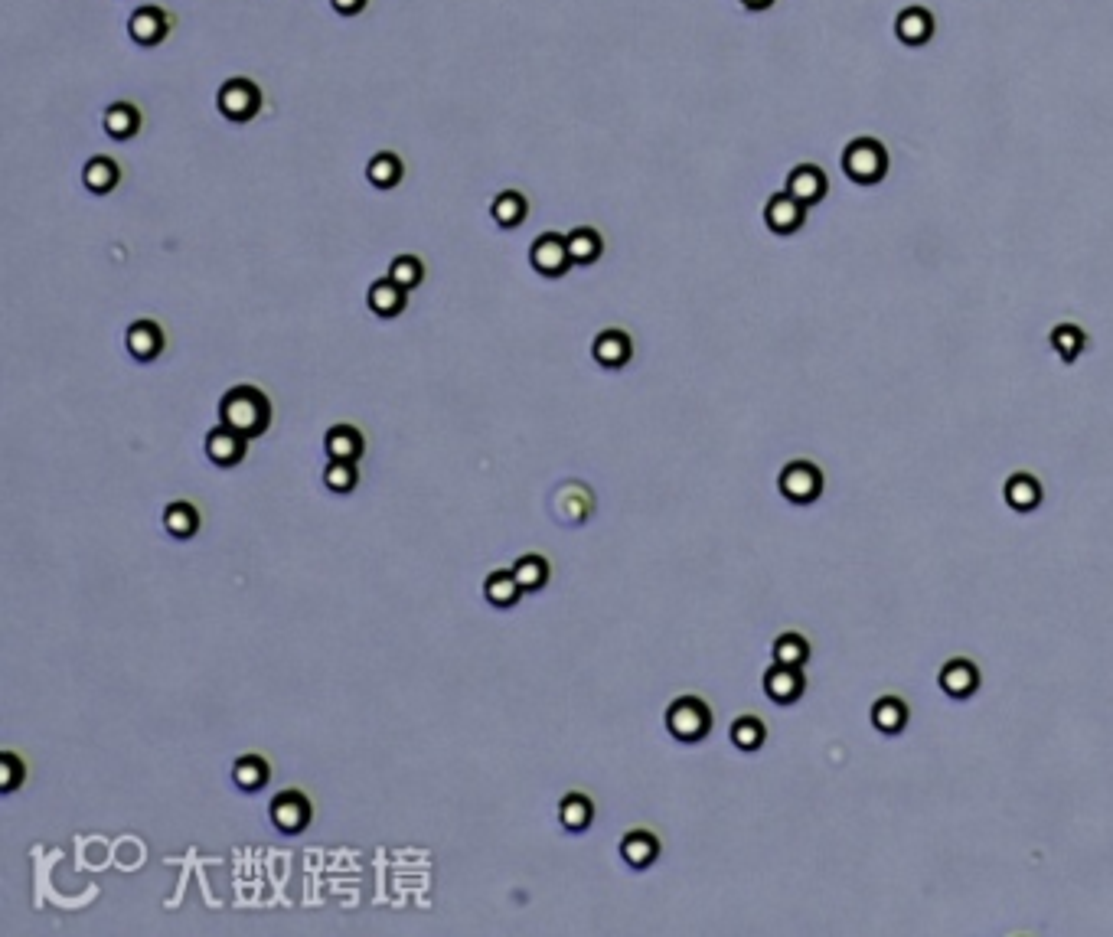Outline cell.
Segmentation results:
<instances>
[{
  "label": "cell",
  "instance_id": "12",
  "mask_svg": "<svg viewBox=\"0 0 1113 937\" xmlns=\"http://www.w3.org/2000/svg\"><path fill=\"white\" fill-rule=\"evenodd\" d=\"M826 190H830V187H826V174H823V170H816L813 164H803V167H797L794 174L787 177V193L797 196L803 206L820 203L823 196H826Z\"/></svg>",
  "mask_w": 1113,
  "mask_h": 937
},
{
  "label": "cell",
  "instance_id": "20",
  "mask_svg": "<svg viewBox=\"0 0 1113 937\" xmlns=\"http://www.w3.org/2000/svg\"><path fill=\"white\" fill-rule=\"evenodd\" d=\"M138 125H141L138 108L128 105V102H115L105 112V128L115 141H125V138H131V134H138Z\"/></svg>",
  "mask_w": 1113,
  "mask_h": 937
},
{
  "label": "cell",
  "instance_id": "4",
  "mask_svg": "<svg viewBox=\"0 0 1113 937\" xmlns=\"http://www.w3.org/2000/svg\"><path fill=\"white\" fill-rule=\"evenodd\" d=\"M216 105L229 121H239L242 125V121H252L258 115V108H262V92H258L255 82L249 79H229L219 89Z\"/></svg>",
  "mask_w": 1113,
  "mask_h": 937
},
{
  "label": "cell",
  "instance_id": "22",
  "mask_svg": "<svg viewBox=\"0 0 1113 937\" xmlns=\"http://www.w3.org/2000/svg\"><path fill=\"white\" fill-rule=\"evenodd\" d=\"M872 722H875L885 735L901 732V729H905V722H908V709H905V702L895 699V696L878 699V702H875V709H872Z\"/></svg>",
  "mask_w": 1113,
  "mask_h": 937
},
{
  "label": "cell",
  "instance_id": "28",
  "mask_svg": "<svg viewBox=\"0 0 1113 937\" xmlns=\"http://www.w3.org/2000/svg\"><path fill=\"white\" fill-rule=\"evenodd\" d=\"M519 582H516V575L513 572H493L490 578H487V585H484V595H487V601L490 604H497V608H510V604H516V598H519Z\"/></svg>",
  "mask_w": 1113,
  "mask_h": 937
},
{
  "label": "cell",
  "instance_id": "27",
  "mask_svg": "<svg viewBox=\"0 0 1113 937\" xmlns=\"http://www.w3.org/2000/svg\"><path fill=\"white\" fill-rule=\"evenodd\" d=\"M565 242H568V255H572V262H578V265H591L601 255V236L595 229L568 232Z\"/></svg>",
  "mask_w": 1113,
  "mask_h": 937
},
{
  "label": "cell",
  "instance_id": "2",
  "mask_svg": "<svg viewBox=\"0 0 1113 937\" xmlns=\"http://www.w3.org/2000/svg\"><path fill=\"white\" fill-rule=\"evenodd\" d=\"M843 170L856 183H862V187H869V183H878V180L885 177V170H888L885 147L878 144V141H872V138L852 141L846 147V154H843Z\"/></svg>",
  "mask_w": 1113,
  "mask_h": 937
},
{
  "label": "cell",
  "instance_id": "18",
  "mask_svg": "<svg viewBox=\"0 0 1113 937\" xmlns=\"http://www.w3.org/2000/svg\"><path fill=\"white\" fill-rule=\"evenodd\" d=\"M595 360L604 363V366H621L630 360V337L621 334V330H604V334L595 337Z\"/></svg>",
  "mask_w": 1113,
  "mask_h": 937
},
{
  "label": "cell",
  "instance_id": "10",
  "mask_svg": "<svg viewBox=\"0 0 1113 937\" xmlns=\"http://www.w3.org/2000/svg\"><path fill=\"white\" fill-rule=\"evenodd\" d=\"M764 693L774 702H794L803 696V673L800 667H784V663H774V667L764 673Z\"/></svg>",
  "mask_w": 1113,
  "mask_h": 937
},
{
  "label": "cell",
  "instance_id": "13",
  "mask_svg": "<svg viewBox=\"0 0 1113 937\" xmlns=\"http://www.w3.org/2000/svg\"><path fill=\"white\" fill-rule=\"evenodd\" d=\"M128 30L141 46H154L167 36V14L164 10H157V7H141V10H134L131 14Z\"/></svg>",
  "mask_w": 1113,
  "mask_h": 937
},
{
  "label": "cell",
  "instance_id": "9",
  "mask_svg": "<svg viewBox=\"0 0 1113 937\" xmlns=\"http://www.w3.org/2000/svg\"><path fill=\"white\" fill-rule=\"evenodd\" d=\"M206 454L213 458L216 464L229 467V464H239L245 458V435H239L236 428L229 425H219L209 431L206 438Z\"/></svg>",
  "mask_w": 1113,
  "mask_h": 937
},
{
  "label": "cell",
  "instance_id": "1",
  "mask_svg": "<svg viewBox=\"0 0 1113 937\" xmlns=\"http://www.w3.org/2000/svg\"><path fill=\"white\" fill-rule=\"evenodd\" d=\"M219 418H222V425L236 428L239 435L255 438V435H262L271 422V405L255 386H236L222 396Z\"/></svg>",
  "mask_w": 1113,
  "mask_h": 937
},
{
  "label": "cell",
  "instance_id": "6",
  "mask_svg": "<svg viewBox=\"0 0 1113 937\" xmlns=\"http://www.w3.org/2000/svg\"><path fill=\"white\" fill-rule=\"evenodd\" d=\"M529 262L539 271V275L546 278H562L568 265H572V255H568V242L562 236H555V232H546V236H539L533 242V249H529Z\"/></svg>",
  "mask_w": 1113,
  "mask_h": 937
},
{
  "label": "cell",
  "instance_id": "25",
  "mask_svg": "<svg viewBox=\"0 0 1113 937\" xmlns=\"http://www.w3.org/2000/svg\"><path fill=\"white\" fill-rule=\"evenodd\" d=\"M366 177L373 180V187L389 190V187H395V183L402 180V160L395 157V154H389V151H382V154H376L373 160H369Z\"/></svg>",
  "mask_w": 1113,
  "mask_h": 937
},
{
  "label": "cell",
  "instance_id": "7",
  "mask_svg": "<svg viewBox=\"0 0 1113 937\" xmlns=\"http://www.w3.org/2000/svg\"><path fill=\"white\" fill-rule=\"evenodd\" d=\"M271 823L278 826L281 833H301L307 823H311V804L307 797L298 791H284L271 800Z\"/></svg>",
  "mask_w": 1113,
  "mask_h": 937
},
{
  "label": "cell",
  "instance_id": "23",
  "mask_svg": "<svg viewBox=\"0 0 1113 937\" xmlns=\"http://www.w3.org/2000/svg\"><path fill=\"white\" fill-rule=\"evenodd\" d=\"M82 180L92 193H111L115 190V183H118V164L115 160H108V157H92L89 164H85Z\"/></svg>",
  "mask_w": 1113,
  "mask_h": 937
},
{
  "label": "cell",
  "instance_id": "14",
  "mask_svg": "<svg viewBox=\"0 0 1113 937\" xmlns=\"http://www.w3.org/2000/svg\"><path fill=\"white\" fill-rule=\"evenodd\" d=\"M327 454L330 461H356L363 454V435L350 425H337L327 431Z\"/></svg>",
  "mask_w": 1113,
  "mask_h": 937
},
{
  "label": "cell",
  "instance_id": "29",
  "mask_svg": "<svg viewBox=\"0 0 1113 937\" xmlns=\"http://www.w3.org/2000/svg\"><path fill=\"white\" fill-rule=\"evenodd\" d=\"M513 575H516V582H519V588H523V591H536V588L546 585L549 562L542 559V556H523V559L513 565Z\"/></svg>",
  "mask_w": 1113,
  "mask_h": 937
},
{
  "label": "cell",
  "instance_id": "17",
  "mask_svg": "<svg viewBox=\"0 0 1113 937\" xmlns=\"http://www.w3.org/2000/svg\"><path fill=\"white\" fill-rule=\"evenodd\" d=\"M405 294L408 291L395 285L392 278H382V281H376L373 288H369V307H373L379 317H395V314H402Z\"/></svg>",
  "mask_w": 1113,
  "mask_h": 937
},
{
  "label": "cell",
  "instance_id": "36",
  "mask_svg": "<svg viewBox=\"0 0 1113 937\" xmlns=\"http://www.w3.org/2000/svg\"><path fill=\"white\" fill-rule=\"evenodd\" d=\"M324 484L333 493H350L356 487V467L353 461H330L324 471Z\"/></svg>",
  "mask_w": 1113,
  "mask_h": 937
},
{
  "label": "cell",
  "instance_id": "11",
  "mask_svg": "<svg viewBox=\"0 0 1113 937\" xmlns=\"http://www.w3.org/2000/svg\"><path fill=\"white\" fill-rule=\"evenodd\" d=\"M980 686V670L970 660H950L941 670V689L954 699H970Z\"/></svg>",
  "mask_w": 1113,
  "mask_h": 937
},
{
  "label": "cell",
  "instance_id": "32",
  "mask_svg": "<svg viewBox=\"0 0 1113 937\" xmlns=\"http://www.w3.org/2000/svg\"><path fill=\"white\" fill-rule=\"evenodd\" d=\"M232 778H236L242 791H255V787H262L268 781V764L258 755H245L236 761V768H232Z\"/></svg>",
  "mask_w": 1113,
  "mask_h": 937
},
{
  "label": "cell",
  "instance_id": "3",
  "mask_svg": "<svg viewBox=\"0 0 1113 937\" xmlns=\"http://www.w3.org/2000/svg\"><path fill=\"white\" fill-rule=\"evenodd\" d=\"M666 725H670V732L679 738V742H699V738L709 735V725H712V715H709V706L696 696H683L676 699L670 712H666Z\"/></svg>",
  "mask_w": 1113,
  "mask_h": 937
},
{
  "label": "cell",
  "instance_id": "8",
  "mask_svg": "<svg viewBox=\"0 0 1113 937\" xmlns=\"http://www.w3.org/2000/svg\"><path fill=\"white\" fill-rule=\"evenodd\" d=\"M764 219H768V226L774 232H781V236H790V232L800 229L803 219H807V206H803L797 196H790L784 190V193H777V196H771V200H768Z\"/></svg>",
  "mask_w": 1113,
  "mask_h": 937
},
{
  "label": "cell",
  "instance_id": "24",
  "mask_svg": "<svg viewBox=\"0 0 1113 937\" xmlns=\"http://www.w3.org/2000/svg\"><path fill=\"white\" fill-rule=\"evenodd\" d=\"M164 526H167V533L170 536H177V539H190L196 529H200V513H196L190 503H170L167 507V513H164Z\"/></svg>",
  "mask_w": 1113,
  "mask_h": 937
},
{
  "label": "cell",
  "instance_id": "33",
  "mask_svg": "<svg viewBox=\"0 0 1113 937\" xmlns=\"http://www.w3.org/2000/svg\"><path fill=\"white\" fill-rule=\"evenodd\" d=\"M732 742L741 748V751H754L764 745V722L754 719V715H745V719H738L732 725Z\"/></svg>",
  "mask_w": 1113,
  "mask_h": 937
},
{
  "label": "cell",
  "instance_id": "15",
  "mask_svg": "<svg viewBox=\"0 0 1113 937\" xmlns=\"http://www.w3.org/2000/svg\"><path fill=\"white\" fill-rule=\"evenodd\" d=\"M128 350L131 356H138V360H154V356L164 350V334H160V327L151 324V320H138V324L128 330Z\"/></svg>",
  "mask_w": 1113,
  "mask_h": 937
},
{
  "label": "cell",
  "instance_id": "39",
  "mask_svg": "<svg viewBox=\"0 0 1113 937\" xmlns=\"http://www.w3.org/2000/svg\"><path fill=\"white\" fill-rule=\"evenodd\" d=\"M741 4H745V7H751V10H764V7H771L774 0H741Z\"/></svg>",
  "mask_w": 1113,
  "mask_h": 937
},
{
  "label": "cell",
  "instance_id": "38",
  "mask_svg": "<svg viewBox=\"0 0 1113 937\" xmlns=\"http://www.w3.org/2000/svg\"><path fill=\"white\" fill-rule=\"evenodd\" d=\"M330 4H333V10H337V14L353 17V14H360V10L366 7V0H330Z\"/></svg>",
  "mask_w": 1113,
  "mask_h": 937
},
{
  "label": "cell",
  "instance_id": "26",
  "mask_svg": "<svg viewBox=\"0 0 1113 937\" xmlns=\"http://www.w3.org/2000/svg\"><path fill=\"white\" fill-rule=\"evenodd\" d=\"M559 817H562V826L565 830H585V826L595 820V807H591V800L585 794H568L559 807Z\"/></svg>",
  "mask_w": 1113,
  "mask_h": 937
},
{
  "label": "cell",
  "instance_id": "31",
  "mask_svg": "<svg viewBox=\"0 0 1113 937\" xmlns=\"http://www.w3.org/2000/svg\"><path fill=\"white\" fill-rule=\"evenodd\" d=\"M493 219H497V223L506 226V229L519 226L526 219V200L519 193H513V190L500 193L497 200H493Z\"/></svg>",
  "mask_w": 1113,
  "mask_h": 937
},
{
  "label": "cell",
  "instance_id": "19",
  "mask_svg": "<svg viewBox=\"0 0 1113 937\" xmlns=\"http://www.w3.org/2000/svg\"><path fill=\"white\" fill-rule=\"evenodd\" d=\"M657 853H660V843H657V836L653 833H647V830H637V833H627V840L621 843V856L630 862V866L634 869H643V866H650L653 859H657Z\"/></svg>",
  "mask_w": 1113,
  "mask_h": 937
},
{
  "label": "cell",
  "instance_id": "21",
  "mask_svg": "<svg viewBox=\"0 0 1113 937\" xmlns=\"http://www.w3.org/2000/svg\"><path fill=\"white\" fill-rule=\"evenodd\" d=\"M931 33H934V20L921 7H911V10H905V14L898 17V36L905 43H911V46L931 40Z\"/></svg>",
  "mask_w": 1113,
  "mask_h": 937
},
{
  "label": "cell",
  "instance_id": "5",
  "mask_svg": "<svg viewBox=\"0 0 1113 937\" xmlns=\"http://www.w3.org/2000/svg\"><path fill=\"white\" fill-rule=\"evenodd\" d=\"M777 487H781V493L790 503H813L823 490V474H820V467L810 461H790L781 471Z\"/></svg>",
  "mask_w": 1113,
  "mask_h": 937
},
{
  "label": "cell",
  "instance_id": "30",
  "mask_svg": "<svg viewBox=\"0 0 1113 937\" xmlns=\"http://www.w3.org/2000/svg\"><path fill=\"white\" fill-rule=\"evenodd\" d=\"M810 657V644L800 634H781L774 640V660L784 667H803Z\"/></svg>",
  "mask_w": 1113,
  "mask_h": 937
},
{
  "label": "cell",
  "instance_id": "34",
  "mask_svg": "<svg viewBox=\"0 0 1113 937\" xmlns=\"http://www.w3.org/2000/svg\"><path fill=\"white\" fill-rule=\"evenodd\" d=\"M422 275H425V268H422V262H418L415 255H402V258H395V262L389 265V278L399 288H405V291H412L418 281H422Z\"/></svg>",
  "mask_w": 1113,
  "mask_h": 937
},
{
  "label": "cell",
  "instance_id": "37",
  "mask_svg": "<svg viewBox=\"0 0 1113 937\" xmlns=\"http://www.w3.org/2000/svg\"><path fill=\"white\" fill-rule=\"evenodd\" d=\"M0 768H4V774H0V787H4V791H14V787L20 784V774H23L17 755H10L7 751V755L0 758Z\"/></svg>",
  "mask_w": 1113,
  "mask_h": 937
},
{
  "label": "cell",
  "instance_id": "16",
  "mask_svg": "<svg viewBox=\"0 0 1113 937\" xmlns=\"http://www.w3.org/2000/svg\"><path fill=\"white\" fill-rule=\"evenodd\" d=\"M1006 503H1009L1012 510H1019V513L1035 510L1038 503H1042V487H1038V480L1032 474L1009 477V484H1006Z\"/></svg>",
  "mask_w": 1113,
  "mask_h": 937
},
{
  "label": "cell",
  "instance_id": "35",
  "mask_svg": "<svg viewBox=\"0 0 1113 937\" xmlns=\"http://www.w3.org/2000/svg\"><path fill=\"white\" fill-rule=\"evenodd\" d=\"M1051 347H1055L1068 363L1078 360V353L1084 350V334L1074 324H1061L1055 334H1051Z\"/></svg>",
  "mask_w": 1113,
  "mask_h": 937
}]
</instances>
